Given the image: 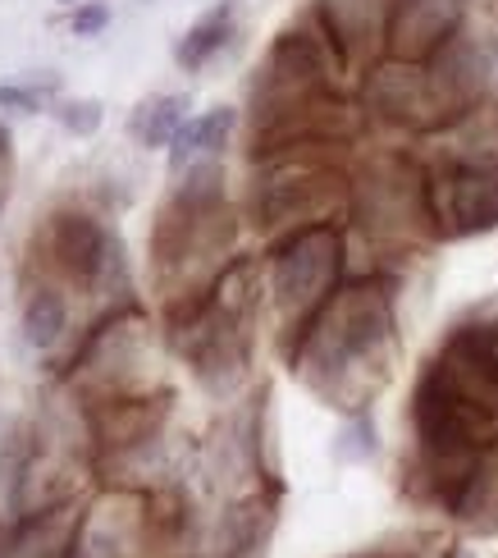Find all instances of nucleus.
Here are the masks:
<instances>
[{"label": "nucleus", "instance_id": "obj_8", "mask_svg": "<svg viewBox=\"0 0 498 558\" xmlns=\"http://www.w3.org/2000/svg\"><path fill=\"white\" fill-rule=\"evenodd\" d=\"M74 541H78L74 513L69 508H51V513H41L14 531L5 558H74Z\"/></svg>", "mask_w": 498, "mask_h": 558}, {"label": "nucleus", "instance_id": "obj_12", "mask_svg": "<svg viewBox=\"0 0 498 558\" xmlns=\"http://www.w3.org/2000/svg\"><path fill=\"white\" fill-rule=\"evenodd\" d=\"M160 416H165V403H156V408L151 403H110L101 412L97 430H101L106 445L129 449V445H147L160 426Z\"/></svg>", "mask_w": 498, "mask_h": 558}, {"label": "nucleus", "instance_id": "obj_15", "mask_svg": "<svg viewBox=\"0 0 498 558\" xmlns=\"http://www.w3.org/2000/svg\"><path fill=\"white\" fill-rule=\"evenodd\" d=\"M69 28H74V37H97L110 28V5H101V0H92V5H78L74 14H69Z\"/></svg>", "mask_w": 498, "mask_h": 558}, {"label": "nucleus", "instance_id": "obj_5", "mask_svg": "<svg viewBox=\"0 0 498 558\" xmlns=\"http://www.w3.org/2000/svg\"><path fill=\"white\" fill-rule=\"evenodd\" d=\"M462 0H393L389 28H385V56L393 60H435L448 41L462 33Z\"/></svg>", "mask_w": 498, "mask_h": 558}, {"label": "nucleus", "instance_id": "obj_2", "mask_svg": "<svg viewBox=\"0 0 498 558\" xmlns=\"http://www.w3.org/2000/svg\"><path fill=\"white\" fill-rule=\"evenodd\" d=\"M339 262H343V243H339L335 225L297 229V234L275 252V266H270L275 307L289 320H302V330H306V320H312L329 302V293H335Z\"/></svg>", "mask_w": 498, "mask_h": 558}, {"label": "nucleus", "instance_id": "obj_11", "mask_svg": "<svg viewBox=\"0 0 498 558\" xmlns=\"http://www.w3.org/2000/svg\"><path fill=\"white\" fill-rule=\"evenodd\" d=\"M183 124H187V97L183 92H165V97H147L133 110L129 133L142 147H170Z\"/></svg>", "mask_w": 498, "mask_h": 558}, {"label": "nucleus", "instance_id": "obj_10", "mask_svg": "<svg viewBox=\"0 0 498 558\" xmlns=\"http://www.w3.org/2000/svg\"><path fill=\"white\" fill-rule=\"evenodd\" d=\"M229 37H233V0H220L210 14H202L193 28H187L183 37H179V46H174V60H179V69H187V74H197V69H206L210 64V56H220L224 46H229Z\"/></svg>", "mask_w": 498, "mask_h": 558}, {"label": "nucleus", "instance_id": "obj_14", "mask_svg": "<svg viewBox=\"0 0 498 558\" xmlns=\"http://www.w3.org/2000/svg\"><path fill=\"white\" fill-rule=\"evenodd\" d=\"M56 120H60L69 133L92 137V133L101 129V101H92V97H83V101H60V106H56Z\"/></svg>", "mask_w": 498, "mask_h": 558}, {"label": "nucleus", "instance_id": "obj_9", "mask_svg": "<svg viewBox=\"0 0 498 558\" xmlns=\"http://www.w3.org/2000/svg\"><path fill=\"white\" fill-rule=\"evenodd\" d=\"M233 133V110L229 106H216V110H202L197 120H187L179 129V137L170 143V170L183 174L187 166H197V160H210Z\"/></svg>", "mask_w": 498, "mask_h": 558}, {"label": "nucleus", "instance_id": "obj_3", "mask_svg": "<svg viewBox=\"0 0 498 558\" xmlns=\"http://www.w3.org/2000/svg\"><path fill=\"white\" fill-rule=\"evenodd\" d=\"M421 197H425V216L453 239L498 229V151L444 166L439 174H430Z\"/></svg>", "mask_w": 498, "mask_h": 558}, {"label": "nucleus", "instance_id": "obj_16", "mask_svg": "<svg viewBox=\"0 0 498 558\" xmlns=\"http://www.w3.org/2000/svg\"><path fill=\"white\" fill-rule=\"evenodd\" d=\"M60 5H78V0H60Z\"/></svg>", "mask_w": 498, "mask_h": 558}, {"label": "nucleus", "instance_id": "obj_6", "mask_svg": "<svg viewBox=\"0 0 498 558\" xmlns=\"http://www.w3.org/2000/svg\"><path fill=\"white\" fill-rule=\"evenodd\" d=\"M329 193H335V174L320 170L316 160H283L256 189V216L266 225H283V220L297 225L302 216L325 211ZM302 229H306V220H302Z\"/></svg>", "mask_w": 498, "mask_h": 558}, {"label": "nucleus", "instance_id": "obj_1", "mask_svg": "<svg viewBox=\"0 0 498 558\" xmlns=\"http://www.w3.org/2000/svg\"><path fill=\"white\" fill-rule=\"evenodd\" d=\"M389 330H393L389 298L375 284L339 289L306 320L302 348H297V371L320 393H335L339 385L357 376L366 362H375V353L389 343Z\"/></svg>", "mask_w": 498, "mask_h": 558}, {"label": "nucleus", "instance_id": "obj_13", "mask_svg": "<svg viewBox=\"0 0 498 558\" xmlns=\"http://www.w3.org/2000/svg\"><path fill=\"white\" fill-rule=\"evenodd\" d=\"M69 325V307H64V293L41 284L33 289V298L23 302V339H28L33 348H51Z\"/></svg>", "mask_w": 498, "mask_h": 558}, {"label": "nucleus", "instance_id": "obj_4", "mask_svg": "<svg viewBox=\"0 0 498 558\" xmlns=\"http://www.w3.org/2000/svg\"><path fill=\"white\" fill-rule=\"evenodd\" d=\"M366 106L393 124H408V129H439L462 114L448 101V92L439 87L430 64L393 60V56L379 60L366 74Z\"/></svg>", "mask_w": 498, "mask_h": 558}, {"label": "nucleus", "instance_id": "obj_7", "mask_svg": "<svg viewBox=\"0 0 498 558\" xmlns=\"http://www.w3.org/2000/svg\"><path fill=\"white\" fill-rule=\"evenodd\" d=\"M46 247H51V262L78 279V284H97V279L120 262V239H110L106 229L83 216V211H60L46 229Z\"/></svg>", "mask_w": 498, "mask_h": 558}]
</instances>
